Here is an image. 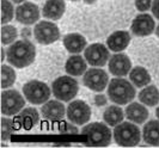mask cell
<instances>
[{
	"label": "cell",
	"mask_w": 159,
	"mask_h": 148,
	"mask_svg": "<svg viewBox=\"0 0 159 148\" xmlns=\"http://www.w3.org/2000/svg\"><path fill=\"white\" fill-rule=\"evenodd\" d=\"M112 136L115 142L121 147H134L143 137L140 129L133 122H121L115 125Z\"/></svg>",
	"instance_id": "cell-3"
},
{
	"label": "cell",
	"mask_w": 159,
	"mask_h": 148,
	"mask_svg": "<svg viewBox=\"0 0 159 148\" xmlns=\"http://www.w3.org/2000/svg\"><path fill=\"white\" fill-rule=\"evenodd\" d=\"M154 32H156V35H157V36L159 37V25L157 26V28H156V30H154Z\"/></svg>",
	"instance_id": "cell-38"
},
{
	"label": "cell",
	"mask_w": 159,
	"mask_h": 148,
	"mask_svg": "<svg viewBox=\"0 0 159 148\" xmlns=\"http://www.w3.org/2000/svg\"><path fill=\"white\" fill-rule=\"evenodd\" d=\"M139 101L143 105L154 106L159 103V91L154 85L145 86L139 93Z\"/></svg>",
	"instance_id": "cell-24"
},
{
	"label": "cell",
	"mask_w": 159,
	"mask_h": 148,
	"mask_svg": "<svg viewBox=\"0 0 159 148\" xmlns=\"http://www.w3.org/2000/svg\"><path fill=\"white\" fill-rule=\"evenodd\" d=\"M16 81V72L12 67L7 65L1 66V87L2 88H8L15 84Z\"/></svg>",
	"instance_id": "cell-26"
},
{
	"label": "cell",
	"mask_w": 159,
	"mask_h": 148,
	"mask_svg": "<svg viewBox=\"0 0 159 148\" xmlns=\"http://www.w3.org/2000/svg\"><path fill=\"white\" fill-rule=\"evenodd\" d=\"M73 124H71V123H64V124H61V127L59 128V130H60V132H64V134H66V132H68V134H77L78 132V128L75 127L77 124L75 125Z\"/></svg>",
	"instance_id": "cell-31"
},
{
	"label": "cell",
	"mask_w": 159,
	"mask_h": 148,
	"mask_svg": "<svg viewBox=\"0 0 159 148\" xmlns=\"http://www.w3.org/2000/svg\"><path fill=\"white\" fill-rule=\"evenodd\" d=\"M52 91L59 101H70L79 92V84L72 75H64L53 81Z\"/></svg>",
	"instance_id": "cell-5"
},
{
	"label": "cell",
	"mask_w": 159,
	"mask_h": 148,
	"mask_svg": "<svg viewBox=\"0 0 159 148\" xmlns=\"http://www.w3.org/2000/svg\"><path fill=\"white\" fill-rule=\"evenodd\" d=\"M130 30L135 36H148L156 30V23L151 15L148 13H140L134 18L130 25Z\"/></svg>",
	"instance_id": "cell-13"
},
{
	"label": "cell",
	"mask_w": 159,
	"mask_h": 148,
	"mask_svg": "<svg viewBox=\"0 0 159 148\" xmlns=\"http://www.w3.org/2000/svg\"><path fill=\"white\" fill-rule=\"evenodd\" d=\"M109 50L102 43H93L84 50V57L92 67H103L110 59Z\"/></svg>",
	"instance_id": "cell-9"
},
{
	"label": "cell",
	"mask_w": 159,
	"mask_h": 148,
	"mask_svg": "<svg viewBox=\"0 0 159 148\" xmlns=\"http://www.w3.org/2000/svg\"><path fill=\"white\" fill-rule=\"evenodd\" d=\"M1 11H2V15H1L2 25L10 23L12 20L13 16H15V13H16L12 2H10L8 0H1Z\"/></svg>",
	"instance_id": "cell-28"
},
{
	"label": "cell",
	"mask_w": 159,
	"mask_h": 148,
	"mask_svg": "<svg viewBox=\"0 0 159 148\" xmlns=\"http://www.w3.org/2000/svg\"><path fill=\"white\" fill-rule=\"evenodd\" d=\"M67 118L72 123L77 125H83L88 123L91 118V109L85 101H73L67 106Z\"/></svg>",
	"instance_id": "cell-11"
},
{
	"label": "cell",
	"mask_w": 159,
	"mask_h": 148,
	"mask_svg": "<svg viewBox=\"0 0 159 148\" xmlns=\"http://www.w3.org/2000/svg\"><path fill=\"white\" fill-rule=\"evenodd\" d=\"M86 63H88V61H85L83 56L77 54L72 55L71 57H68L67 61H66L65 70L72 77H79V75H83L88 70V65Z\"/></svg>",
	"instance_id": "cell-18"
},
{
	"label": "cell",
	"mask_w": 159,
	"mask_h": 148,
	"mask_svg": "<svg viewBox=\"0 0 159 148\" xmlns=\"http://www.w3.org/2000/svg\"><path fill=\"white\" fill-rule=\"evenodd\" d=\"M40 8L34 2H23L16 8V18L24 25H32L40 19Z\"/></svg>",
	"instance_id": "cell-12"
},
{
	"label": "cell",
	"mask_w": 159,
	"mask_h": 148,
	"mask_svg": "<svg viewBox=\"0 0 159 148\" xmlns=\"http://www.w3.org/2000/svg\"><path fill=\"white\" fill-rule=\"evenodd\" d=\"M132 70V62L126 54L116 53L109 59V72L114 77H125Z\"/></svg>",
	"instance_id": "cell-14"
},
{
	"label": "cell",
	"mask_w": 159,
	"mask_h": 148,
	"mask_svg": "<svg viewBox=\"0 0 159 148\" xmlns=\"http://www.w3.org/2000/svg\"><path fill=\"white\" fill-rule=\"evenodd\" d=\"M130 42V35L128 31L119 30L111 34L107 39V46L114 53H120L128 47Z\"/></svg>",
	"instance_id": "cell-16"
},
{
	"label": "cell",
	"mask_w": 159,
	"mask_h": 148,
	"mask_svg": "<svg viewBox=\"0 0 159 148\" xmlns=\"http://www.w3.org/2000/svg\"><path fill=\"white\" fill-rule=\"evenodd\" d=\"M17 37H18V32L13 25H6V24L2 25V28H1V43L4 46L15 43Z\"/></svg>",
	"instance_id": "cell-27"
},
{
	"label": "cell",
	"mask_w": 159,
	"mask_h": 148,
	"mask_svg": "<svg viewBox=\"0 0 159 148\" xmlns=\"http://www.w3.org/2000/svg\"><path fill=\"white\" fill-rule=\"evenodd\" d=\"M143 139L147 145L159 146V119L150 121L143 125Z\"/></svg>",
	"instance_id": "cell-22"
},
{
	"label": "cell",
	"mask_w": 159,
	"mask_h": 148,
	"mask_svg": "<svg viewBox=\"0 0 159 148\" xmlns=\"http://www.w3.org/2000/svg\"><path fill=\"white\" fill-rule=\"evenodd\" d=\"M84 2H85V4H88V5H91V4L96 2V0H84Z\"/></svg>",
	"instance_id": "cell-36"
},
{
	"label": "cell",
	"mask_w": 159,
	"mask_h": 148,
	"mask_svg": "<svg viewBox=\"0 0 159 148\" xmlns=\"http://www.w3.org/2000/svg\"><path fill=\"white\" fill-rule=\"evenodd\" d=\"M41 114L47 121L57 122V121L62 119L67 112H66L65 105L57 99V101H46L41 108Z\"/></svg>",
	"instance_id": "cell-15"
},
{
	"label": "cell",
	"mask_w": 159,
	"mask_h": 148,
	"mask_svg": "<svg viewBox=\"0 0 159 148\" xmlns=\"http://www.w3.org/2000/svg\"><path fill=\"white\" fill-rule=\"evenodd\" d=\"M156 115H157V117H158V119H159V106L157 108V111H156Z\"/></svg>",
	"instance_id": "cell-39"
},
{
	"label": "cell",
	"mask_w": 159,
	"mask_h": 148,
	"mask_svg": "<svg viewBox=\"0 0 159 148\" xmlns=\"http://www.w3.org/2000/svg\"><path fill=\"white\" fill-rule=\"evenodd\" d=\"M83 135L86 137V143L91 147H107L111 142V132L103 123H90L83 129Z\"/></svg>",
	"instance_id": "cell-4"
},
{
	"label": "cell",
	"mask_w": 159,
	"mask_h": 148,
	"mask_svg": "<svg viewBox=\"0 0 159 148\" xmlns=\"http://www.w3.org/2000/svg\"><path fill=\"white\" fill-rule=\"evenodd\" d=\"M1 53H2V60L1 61H5V53H6L5 49H1Z\"/></svg>",
	"instance_id": "cell-37"
},
{
	"label": "cell",
	"mask_w": 159,
	"mask_h": 148,
	"mask_svg": "<svg viewBox=\"0 0 159 148\" xmlns=\"http://www.w3.org/2000/svg\"><path fill=\"white\" fill-rule=\"evenodd\" d=\"M34 36L41 44H52L60 38V30L53 22L42 20L35 25Z\"/></svg>",
	"instance_id": "cell-8"
},
{
	"label": "cell",
	"mask_w": 159,
	"mask_h": 148,
	"mask_svg": "<svg viewBox=\"0 0 159 148\" xmlns=\"http://www.w3.org/2000/svg\"><path fill=\"white\" fill-rule=\"evenodd\" d=\"M129 79L132 81V84L136 87H145L151 83V75L150 73L146 70V68L136 66L134 68H132L129 72Z\"/></svg>",
	"instance_id": "cell-23"
},
{
	"label": "cell",
	"mask_w": 159,
	"mask_h": 148,
	"mask_svg": "<svg viewBox=\"0 0 159 148\" xmlns=\"http://www.w3.org/2000/svg\"><path fill=\"white\" fill-rule=\"evenodd\" d=\"M64 46L72 54H79L86 48V39L77 32L68 34L64 37Z\"/></svg>",
	"instance_id": "cell-20"
},
{
	"label": "cell",
	"mask_w": 159,
	"mask_h": 148,
	"mask_svg": "<svg viewBox=\"0 0 159 148\" xmlns=\"http://www.w3.org/2000/svg\"><path fill=\"white\" fill-rule=\"evenodd\" d=\"M36 57V48L29 39H20L12 43L7 50V61L16 68L30 66Z\"/></svg>",
	"instance_id": "cell-1"
},
{
	"label": "cell",
	"mask_w": 159,
	"mask_h": 148,
	"mask_svg": "<svg viewBox=\"0 0 159 148\" xmlns=\"http://www.w3.org/2000/svg\"><path fill=\"white\" fill-rule=\"evenodd\" d=\"M25 105V99L17 90H4L1 93V114L13 116L19 114Z\"/></svg>",
	"instance_id": "cell-7"
},
{
	"label": "cell",
	"mask_w": 159,
	"mask_h": 148,
	"mask_svg": "<svg viewBox=\"0 0 159 148\" xmlns=\"http://www.w3.org/2000/svg\"><path fill=\"white\" fill-rule=\"evenodd\" d=\"M15 130H16V127L13 124V122L10 118L2 117L1 118V135H2V140L8 139V136Z\"/></svg>",
	"instance_id": "cell-29"
},
{
	"label": "cell",
	"mask_w": 159,
	"mask_h": 148,
	"mask_svg": "<svg viewBox=\"0 0 159 148\" xmlns=\"http://www.w3.org/2000/svg\"><path fill=\"white\" fill-rule=\"evenodd\" d=\"M31 35H32V32L29 28H24V29H22V31H20V36H22V38H24V39H29L31 37Z\"/></svg>",
	"instance_id": "cell-34"
},
{
	"label": "cell",
	"mask_w": 159,
	"mask_h": 148,
	"mask_svg": "<svg viewBox=\"0 0 159 148\" xmlns=\"http://www.w3.org/2000/svg\"><path fill=\"white\" fill-rule=\"evenodd\" d=\"M17 121L20 124V127H23L24 129L30 130L40 121L39 111L35 108H25V109H23L19 112V115L17 117Z\"/></svg>",
	"instance_id": "cell-21"
},
{
	"label": "cell",
	"mask_w": 159,
	"mask_h": 148,
	"mask_svg": "<svg viewBox=\"0 0 159 148\" xmlns=\"http://www.w3.org/2000/svg\"><path fill=\"white\" fill-rule=\"evenodd\" d=\"M71 1H79V0H71Z\"/></svg>",
	"instance_id": "cell-40"
},
{
	"label": "cell",
	"mask_w": 159,
	"mask_h": 148,
	"mask_svg": "<svg viewBox=\"0 0 159 148\" xmlns=\"http://www.w3.org/2000/svg\"><path fill=\"white\" fill-rule=\"evenodd\" d=\"M126 117L135 124H143L148 118V110L140 103H132L126 108Z\"/></svg>",
	"instance_id": "cell-19"
},
{
	"label": "cell",
	"mask_w": 159,
	"mask_h": 148,
	"mask_svg": "<svg viewBox=\"0 0 159 148\" xmlns=\"http://www.w3.org/2000/svg\"><path fill=\"white\" fill-rule=\"evenodd\" d=\"M50 88L47 84L39 80H30L23 86V94L26 101L35 105L44 104L50 98Z\"/></svg>",
	"instance_id": "cell-6"
},
{
	"label": "cell",
	"mask_w": 159,
	"mask_h": 148,
	"mask_svg": "<svg viewBox=\"0 0 159 148\" xmlns=\"http://www.w3.org/2000/svg\"><path fill=\"white\" fill-rule=\"evenodd\" d=\"M83 83L90 90L96 91V92H102L108 86L109 77L104 70H99V68L93 67V68L88 70L84 73Z\"/></svg>",
	"instance_id": "cell-10"
},
{
	"label": "cell",
	"mask_w": 159,
	"mask_h": 148,
	"mask_svg": "<svg viewBox=\"0 0 159 148\" xmlns=\"http://www.w3.org/2000/svg\"><path fill=\"white\" fill-rule=\"evenodd\" d=\"M108 97L110 101L119 105H125L135 97V88L132 81L121 77L111 79L108 86Z\"/></svg>",
	"instance_id": "cell-2"
},
{
	"label": "cell",
	"mask_w": 159,
	"mask_h": 148,
	"mask_svg": "<svg viewBox=\"0 0 159 148\" xmlns=\"http://www.w3.org/2000/svg\"><path fill=\"white\" fill-rule=\"evenodd\" d=\"M12 2H15V4H18V5H20V4H23L25 0H11Z\"/></svg>",
	"instance_id": "cell-35"
},
{
	"label": "cell",
	"mask_w": 159,
	"mask_h": 148,
	"mask_svg": "<svg viewBox=\"0 0 159 148\" xmlns=\"http://www.w3.org/2000/svg\"><path fill=\"white\" fill-rule=\"evenodd\" d=\"M123 117H125V112L117 105H111V106L107 108L103 114L104 122L110 127L120 124L123 121Z\"/></svg>",
	"instance_id": "cell-25"
},
{
	"label": "cell",
	"mask_w": 159,
	"mask_h": 148,
	"mask_svg": "<svg viewBox=\"0 0 159 148\" xmlns=\"http://www.w3.org/2000/svg\"><path fill=\"white\" fill-rule=\"evenodd\" d=\"M135 7L140 12H146L152 7V0H135Z\"/></svg>",
	"instance_id": "cell-30"
},
{
	"label": "cell",
	"mask_w": 159,
	"mask_h": 148,
	"mask_svg": "<svg viewBox=\"0 0 159 148\" xmlns=\"http://www.w3.org/2000/svg\"><path fill=\"white\" fill-rule=\"evenodd\" d=\"M65 10V0H47L42 8V15L50 20H57L64 16Z\"/></svg>",
	"instance_id": "cell-17"
},
{
	"label": "cell",
	"mask_w": 159,
	"mask_h": 148,
	"mask_svg": "<svg viewBox=\"0 0 159 148\" xmlns=\"http://www.w3.org/2000/svg\"><path fill=\"white\" fill-rule=\"evenodd\" d=\"M152 13L157 19H159V0H153L152 1Z\"/></svg>",
	"instance_id": "cell-33"
},
{
	"label": "cell",
	"mask_w": 159,
	"mask_h": 148,
	"mask_svg": "<svg viewBox=\"0 0 159 148\" xmlns=\"http://www.w3.org/2000/svg\"><path fill=\"white\" fill-rule=\"evenodd\" d=\"M93 101H95V104L97 105V106H104L105 104H107V98H105V96H103V94H98V96H96L95 99H93Z\"/></svg>",
	"instance_id": "cell-32"
}]
</instances>
